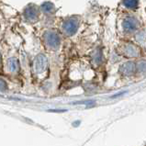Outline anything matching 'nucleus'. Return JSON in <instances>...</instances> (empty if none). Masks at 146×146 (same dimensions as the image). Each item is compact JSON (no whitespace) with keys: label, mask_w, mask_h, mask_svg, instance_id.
Returning <instances> with one entry per match:
<instances>
[{"label":"nucleus","mask_w":146,"mask_h":146,"mask_svg":"<svg viewBox=\"0 0 146 146\" xmlns=\"http://www.w3.org/2000/svg\"><path fill=\"white\" fill-rule=\"evenodd\" d=\"M124 52L128 57H137L139 54L138 48L132 44H128L127 46L125 47Z\"/></svg>","instance_id":"6"},{"label":"nucleus","mask_w":146,"mask_h":146,"mask_svg":"<svg viewBox=\"0 0 146 146\" xmlns=\"http://www.w3.org/2000/svg\"><path fill=\"white\" fill-rule=\"evenodd\" d=\"M77 29H78V21L74 18H71L67 19L64 23V25H62V31L68 36L74 35L76 32Z\"/></svg>","instance_id":"2"},{"label":"nucleus","mask_w":146,"mask_h":146,"mask_svg":"<svg viewBox=\"0 0 146 146\" xmlns=\"http://www.w3.org/2000/svg\"><path fill=\"white\" fill-rule=\"evenodd\" d=\"M47 67V59L42 54H39L36 57L34 62V68L37 73H42Z\"/></svg>","instance_id":"3"},{"label":"nucleus","mask_w":146,"mask_h":146,"mask_svg":"<svg viewBox=\"0 0 146 146\" xmlns=\"http://www.w3.org/2000/svg\"><path fill=\"white\" fill-rule=\"evenodd\" d=\"M44 40L50 48L57 49L60 45V37L55 31H48L44 33Z\"/></svg>","instance_id":"1"},{"label":"nucleus","mask_w":146,"mask_h":146,"mask_svg":"<svg viewBox=\"0 0 146 146\" xmlns=\"http://www.w3.org/2000/svg\"><path fill=\"white\" fill-rule=\"evenodd\" d=\"M41 8H42V10L44 12H46V13H50V12L53 9V5L51 2H45V3L42 4V5H41Z\"/></svg>","instance_id":"10"},{"label":"nucleus","mask_w":146,"mask_h":146,"mask_svg":"<svg viewBox=\"0 0 146 146\" xmlns=\"http://www.w3.org/2000/svg\"><path fill=\"white\" fill-rule=\"evenodd\" d=\"M137 68H138L139 72L146 73V61H141V62H139Z\"/></svg>","instance_id":"11"},{"label":"nucleus","mask_w":146,"mask_h":146,"mask_svg":"<svg viewBox=\"0 0 146 146\" xmlns=\"http://www.w3.org/2000/svg\"><path fill=\"white\" fill-rule=\"evenodd\" d=\"M123 4L126 7L133 9V8H136L138 7L139 1L138 0H123Z\"/></svg>","instance_id":"9"},{"label":"nucleus","mask_w":146,"mask_h":146,"mask_svg":"<svg viewBox=\"0 0 146 146\" xmlns=\"http://www.w3.org/2000/svg\"><path fill=\"white\" fill-rule=\"evenodd\" d=\"M7 68H8V71L11 73H16L19 71V62L17 59L15 58H10V59H8L7 61Z\"/></svg>","instance_id":"8"},{"label":"nucleus","mask_w":146,"mask_h":146,"mask_svg":"<svg viewBox=\"0 0 146 146\" xmlns=\"http://www.w3.org/2000/svg\"><path fill=\"white\" fill-rule=\"evenodd\" d=\"M122 27H123V29L126 31H136L137 28H138V21H137L135 19L129 17V18L125 19L123 20Z\"/></svg>","instance_id":"4"},{"label":"nucleus","mask_w":146,"mask_h":146,"mask_svg":"<svg viewBox=\"0 0 146 146\" xmlns=\"http://www.w3.org/2000/svg\"><path fill=\"white\" fill-rule=\"evenodd\" d=\"M25 16L29 20H35L38 17V11L34 7H29L25 10Z\"/></svg>","instance_id":"7"},{"label":"nucleus","mask_w":146,"mask_h":146,"mask_svg":"<svg viewBox=\"0 0 146 146\" xmlns=\"http://www.w3.org/2000/svg\"><path fill=\"white\" fill-rule=\"evenodd\" d=\"M7 89V84L2 79H0V91H4Z\"/></svg>","instance_id":"12"},{"label":"nucleus","mask_w":146,"mask_h":146,"mask_svg":"<svg viewBox=\"0 0 146 146\" xmlns=\"http://www.w3.org/2000/svg\"><path fill=\"white\" fill-rule=\"evenodd\" d=\"M135 71V64L132 62H127L119 68V73L123 76H131Z\"/></svg>","instance_id":"5"}]
</instances>
